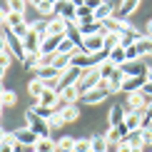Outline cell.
<instances>
[{"mask_svg":"<svg viewBox=\"0 0 152 152\" xmlns=\"http://www.w3.org/2000/svg\"><path fill=\"white\" fill-rule=\"evenodd\" d=\"M145 35H147V37H152V20L147 23V33H145Z\"/></svg>","mask_w":152,"mask_h":152,"instance_id":"7bdbcfd3","label":"cell"},{"mask_svg":"<svg viewBox=\"0 0 152 152\" xmlns=\"http://www.w3.org/2000/svg\"><path fill=\"white\" fill-rule=\"evenodd\" d=\"M125 117H127V110L120 107V105H115L110 110V127H120V125H125Z\"/></svg>","mask_w":152,"mask_h":152,"instance_id":"4fadbf2b","label":"cell"},{"mask_svg":"<svg viewBox=\"0 0 152 152\" xmlns=\"http://www.w3.org/2000/svg\"><path fill=\"white\" fill-rule=\"evenodd\" d=\"M120 45V35L117 33H105V53H112Z\"/></svg>","mask_w":152,"mask_h":152,"instance_id":"83f0119b","label":"cell"},{"mask_svg":"<svg viewBox=\"0 0 152 152\" xmlns=\"http://www.w3.org/2000/svg\"><path fill=\"white\" fill-rule=\"evenodd\" d=\"M120 150V142H107V152H117Z\"/></svg>","mask_w":152,"mask_h":152,"instance_id":"ab89813d","label":"cell"},{"mask_svg":"<svg viewBox=\"0 0 152 152\" xmlns=\"http://www.w3.org/2000/svg\"><path fill=\"white\" fill-rule=\"evenodd\" d=\"M12 60H15V58H12V53H10V50L0 53V67H5V70H8V65H10Z\"/></svg>","mask_w":152,"mask_h":152,"instance_id":"8d00e7d4","label":"cell"},{"mask_svg":"<svg viewBox=\"0 0 152 152\" xmlns=\"http://www.w3.org/2000/svg\"><path fill=\"white\" fill-rule=\"evenodd\" d=\"M8 12H15V15H25V3H23V0H10V3H8Z\"/></svg>","mask_w":152,"mask_h":152,"instance_id":"4dcf8cb0","label":"cell"},{"mask_svg":"<svg viewBox=\"0 0 152 152\" xmlns=\"http://www.w3.org/2000/svg\"><path fill=\"white\" fill-rule=\"evenodd\" d=\"M110 62H112L115 67H122L125 62H127V50H125L122 45H117V48L110 53Z\"/></svg>","mask_w":152,"mask_h":152,"instance_id":"2e32d148","label":"cell"},{"mask_svg":"<svg viewBox=\"0 0 152 152\" xmlns=\"http://www.w3.org/2000/svg\"><path fill=\"white\" fill-rule=\"evenodd\" d=\"M37 65H40V53H28L23 60V67L25 70H37Z\"/></svg>","mask_w":152,"mask_h":152,"instance_id":"d4e9b609","label":"cell"},{"mask_svg":"<svg viewBox=\"0 0 152 152\" xmlns=\"http://www.w3.org/2000/svg\"><path fill=\"white\" fill-rule=\"evenodd\" d=\"M35 75H37L35 80H40V82H50V80H58L62 72L58 70V67H37Z\"/></svg>","mask_w":152,"mask_h":152,"instance_id":"7c38bea8","label":"cell"},{"mask_svg":"<svg viewBox=\"0 0 152 152\" xmlns=\"http://www.w3.org/2000/svg\"><path fill=\"white\" fill-rule=\"evenodd\" d=\"M48 122H50V127H53V130H55V127H60V125H65V122H62V117L58 115V112H55V115H53V117H50V120H48Z\"/></svg>","mask_w":152,"mask_h":152,"instance_id":"74e56055","label":"cell"},{"mask_svg":"<svg viewBox=\"0 0 152 152\" xmlns=\"http://www.w3.org/2000/svg\"><path fill=\"white\" fill-rule=\"evenodd\" d=\"M37 152H58V140H53V137H48V140H40L35 145Z\"/></svg>","mask_w":152,"mask_h":152,"instance_id":"cb8c5ba5","label":"cell"},{"mask_svg":"<svg viewBox=\"0 0 152 152\" xmlns=\"http://www.w3.org/2000/svg\"><path fill=\"white\" fill-rule=\"evenodd\" d=\"M60 117H62V122H65V125L77 122V120H80V110H77L75 105H70V107H65V110L60 112Z\"/></svg>","mask_w":152,"mask_h":152,"instance_id":"ffe728a7","label":"cell"},{"mask_svg":"<svg viewBox=\"0 0 152 152\" xmlns=\"http://www.w3.org/2000/svg\"><path fill=\"white\" fill-rule=\"evenodd\" d=\"M75 145H77V140L70 135H62L58 140V152H75Z\"/></svg>","mask_w":152,"mask_h":152,"instance_id":"44dd1931","label":"cell"},{"mask_svg":"<svg viewBox=\"0 0 152 152\" xmlns=\"http://www.w3.org/2000/svg\"><path fill=\"white\" fill-rule=\"evenodd\" d=\"M90 142H92V152H107V137L105 135H95V137H90Z\"/></svg>","mask_w":152,"mask_h":152,"instance_id":"484cf974","label":"cell"},{"mask_svg":"<svg viewBox=\"0 0 152 152\" xmlns=\"http://www.w3.org/2000/svg\"><path fill=\"white\" fill-rule=\"evenodd\" d=\"M75 50H77V45L70 40V37H65V40L60 42V50H58V55H72Z\"/></svg>","mask_w":152,"mask_h":152,"instance_id":"f546056e","label":"cell"},{"mask_svg":"<svg viewBox=\"0 0 152 152\" xmlns=\"http://www.w3.org/2000/svg\"><path fill=\"white\" fill-rule=\"evenodd\" d=\"M120 70L125 72V77H145V75H147V67H145L140 60H135V62H125Z\"/></svg>","mask_w":152,"mask_h":152,"instance_id":"ba28073f","label":"cell"},{"mask_svg":"<svg viewBox=\"0 0 152 152\" xmlns=\"http://www.w3.org/2000/svg\"><path fill=\"white\" fill-rule=\"evenodd\" d=\"M137 8H140V3H137V0H125V3H120V5H117L115 18H117V20H127V18H130Z\"/></svg>","mask_w":152,"mask_h":152,"instance_id":"9c48e42d","label":"cell"},{"mask_svg":"<svg viewBox=\"0 0 152 152\" xmlns=\"http://www.w3.org/2000/svg\"><path fill=\"white\" fill-rule=\"evenodd\" d=\"M127 135H130L127 125H120V127H110V130L105 132L107 142H125V140H127Z\"/></svg>","mask_w":152,"mask_h":152,"instance_id":"30bf717a","label":"cell"},{"mask_svg":"<svg viewBox=\"0 0 152 152\" xmlns=\"http://www.w3.org/2000/svg\"><path fill=\"white\" fill-rule=\"evenodd\" d=\"M145 77H125V82H122V92H127V95H132V92H140L142 87H145Z\"/></svg>","mask_w":152,"mask_h":152,"instance_id":"8fae6325","label":"cell"},{"mask_svg":"<svg viewBox=\"0 0 152 152\" xmlns=\"http://www.w3.org/2000/svg\"><path fill=\"white\" fill-rule=\"evenodd\" d=\"M132 152H145V150H142V147H137V150H132Z\"/></svg>","mask_w":152,"mask_h":152,"instance_id":"f6af8a7d","label":"cell"},{"mask_svg":"<svg viewBox=\"0 0 152 152\" xmlns=\"http://www.w3.org/2000/svg\"><path fill=\"white\" fill-rule=\"evenodd\" d=\"M12 135H15V140H18V145H20V147H33V150H35V145L40 142V137H37L33 130H28V127L12 130Z\"/></svg>","mask_w":152,"mask_h":152,"instance_id":"5b68a950","label":"cell"},{"mask_svg":"<svg viewBox=\"0 0 152 152\" xmlns=\"http://www.w3.org/2000/svg\"><path fill=\"white\" fill-rule=\"evenodd\" d=\"M33 110H35V112H37L40 117H45V120H50V117L55 115V110H50V107H42V105H37V102L33 105Z\"/></svg>","mask_w":152,"mask_h":152,"instance_id":"e575fe53","label":"cell"},{"mask_svg":"<svg viewBox=\"0 0 152 152\" xmlns=\"http://www.w3.org/2000/svg\"><path fill=\"white\" fill-rule=\"evenodd\" d=\"M92 15H95V8L90 3H77V23L80 20H90Z\"/></svg>","mask_w":152,"mask_h":152,"instance_id":"603a6c76","label":"cell"},{"mask_svg":"<svg viewBox=\"0 0 152 152\" xmlns=\"http://www.w3.org/2000/svg\"><path fill=\"white\" fill-rule=\"evenodd\" d=\"M5 23H8V30H15L18 25H23L25 20H23V15H15V12H8V20H5Z\"/></svg>","mask_w":152,"mask_h":152,"instance_id":"d6a6232c","label":"cell"},{"mask_svg":"<svg viewBox=\"0 0 152 152\" xmlns=\"http://www.w3.org/2000/svg\"><path fill=\"white\" fill-rule=\"evenodd\" d=\"M0 112H3V102H0Z\"/></svg>","mask_w":152,"mask_h":152,"instance_id":"7dc6e473","label":"cell"},{"mask_svg":"<svg viewBox=\"0 0 152 152\" xmlns=\"http://www.w3.org/2000/svg\"><path fill=\"white\" fill-rule=\"evenodd\" d=\"M142 115H137L135 110H127V117H125V125H127V130L130 132H135V130H142Z\"/></svg>","mask_w":152,"mask_h":152,"instance_id":"9a60e30c","label":"cell"},{"mask_svg":"<svg viewBox=\"0 0 152 152\" xmlns=\"http://www.w3.org/2000/svg\"><path fill=\"white\" fill-rule=\"evenodd\" d=\"M5 72H8V70H5V67H0V82H3V77H5Z\"/></svg>","mask_w":152,"mask_h":152,"instance_id":"ee69618b","label":"cell"},{"mask_svg":"<svg viewBox=\"0 0 152 152\" xmlns=\"http://www.w3.org/2000/svg\"><path fill=\"white\" fill-rule=\"evenodd\" d=\"M97 70H100V77H102V80H107V82H110V77H112V72H115V70H117V67H115V65H112V62H110V60H107V62H102V65H97Z\"/></svg>","mask_w":152,"mask_h":152,"instance_id":"f1b7e54d","label":"cell"},{"mask_svg":"<svg viewBox=\"0 0 152 152\" xmlns=\"http://www.w3.org/2000/svg\"><path fill=\"white\" fill-rule=\"evenodd\" d=\"M125 142H127L132 150L142 147V130H135V132H130V135H127V140H125ZM142 150H145V147H142Z\"/></svg>","mask_w":152,"mask_h":152,"instance_id":"4316f807","label":"cell"},{"mask_svg":"<svg viewBox=\"0 0 152 152\" xmlns=\"http://www.w3.org/2000/svg\"><path fill=\"white\" fill-rule=\"evenodd\" d=\"M82 53H87V55H100L105 50V33H100V35H90V37H85L82 40Z\"/></svg>","mask_w":152,"mask_h":152,"instance_id":"277c9868","label":"cell"},{"mask_svg":"<svg viewBox=\"0 0 152 152\" xmlns=\"http://www.w3.org/2000/svg\"><path fill=\"white\" fill-rule=\"evenodd\" d=\"M102 28H105V33H117L120 30V20L112 15V18H107V20L102 23Z\"/></svg>","mask_w":152,"mask_h":152,"instance_id":"1f68e13d","label":"cell"},{"mask_svg":"<svg viewBox=\"0 0 152 152\" xmlns=\"http://www.w3.org/2000/svg\"><path fill=\"white\" fill-rule=\"evenodd\" d=\"M100 80H102V77H100V70H97V67H92V70H85V75H82V80L77 82L80 97H82V95H85V92L95 90V87L100 85Z\"/></svg>","mask_w":152,"mask_h":152,"instance_id":"3957f363","label":"cell"},{"mask_svg":"<svg viewBox=\"0 0 152 152\" xmlns=\"http://www.w3.org/2000/svg\"><path fill=\"white\" fill-rule=\"evenodd\" d=\"M5 40H8V50L12 53V58L23 62V60H25V55H28V53H25V45H23V40H20V37H15V35L10 33V30H8V35H5Z\"/></svg>","mask_w":152,"mask_h":152,"instance_id":"8992f818","label":"cell"},{"mask_svg":"<svg viewBox=\"0 0 152 152\" xmlns=\"http://www.w3.org/2000/svg\"><path fill=\"white\" fill-rule=\"evenodd\" d=\"M60 102V95L55 92V90H45L42 92V97L37 100V105H42V107H50V110H55V105Z\"/></svg>","mask_w":152,"mask_h":152,"instance_id":"5bb4252c","label":"cell"},{"mask_svg":"<svg viewBox=\"0 0 152 152\" xmlns=\"http://www.w3.org/2000/svg\"><path fill=\"white\" fill-rule=\"evenodd\" d=\"M115 12H117V3H100L97 8H95V15H92V18H95L97 23H105L107 18H112Z\"/></svg>","mask_w":152,"mask_h":152,"instance_id":"52a82bcc","label":"cell"},{"mask_svg":"<svg viewBox=\"0 0 152 152\" xmlns=\"http://www.w3.org/2000/svg\"><path fill=\"white\" fill-rule=\"evenodd\" d=\"M145 80H147V82H152V65L147 67V75H145Z\"/></svg>","mask_w":152,"mask_h":152,"instance_id":"b9f144b4","label":"cell"},{"mask_svg":"<svg viewBox=\"0 0 152 152\" xmlns=\"http://www.w3.org/2000/svg\"><path fill=\"white\" fill-rule=\"evenodd\" d=\"M5 50H8V40H5V37H0V53H5Z\"/></svg>","mask_w":152,"mask_h":152,"instance_id":"60d3db41","label":"cell"},{"mask_svg":"<svg viewBox=\"0 0 152 152\" xmlns=\"http://www.w3.org/2000/svg\"><path fill=\"white\" fill-rule=\"evenodd\" d=\"M142 92L147 95V97H152V82H145V87H142Z\"/></svg>","mask_w":152,"mask_h":152,"instance_id":"f35d334b","label":"cell"},{"mask_svg":"<svg viewBox=\"0 0 152 152\" xmlns=\"http://www.w3.org/2000/svg\"><path fill=\"white\" fill-rule=\"evenodd\" d=\"M15 152H23V147H15Z\"/></svg>","mask_w":152,"mask_h":152,"instance_id":"bcb514c9","label":"cell"},{"mask_svg":"<svg viewBox=\"0 0 152 152\" xmlns=\"http://www.w3.org/2000/svg\"><path fill=\"white\" fill-rule=\"evenodd\" d=\"M45 90H48V87L42 85L40 80H33V82H30V85H28V92H30V97H33L35 102H37V100L42 97V92H45Z\"/></svg>","mask_w":152,"mask_h":152,"instance_id":"7402d4cb","label":"cell"},{"mask_svg":"<svg viewBox=\"0 0 152 152\" xmlns=\"http://www.w3.org/2000/svg\"><path fill=\"white\" fill-rule=\"evenodd\" d=\"M33 152H37V150H33Z\"/></svg>","mask_w":152,"mask_h":152,"instance_id":"c3c4849f","label":"cell"},{"mask_svg":"<svg viewBox=\"0 0 152 152\" xmlns=\"http://www.w3.org/2000/svg\"><path fill=\"white\" fill-rule=\"evenodd\" d=\"M25 122H28L25 127L33 130L35 135L40 137V140H48V137H53V127H50V122H48L45 117H40V115H37V112L33 110V107L25 112Z\"/></svg>","mask_w":152,"mask_h":152,"instance_id":"6da1fadb","label":"cell"},{"mask_svg":"<svg viewBox=\"0 0 152 152\" xmlns=\"http://www.w3.org/2000/svg\"><path fill=\"white\" fill-rule=\"evenodd\" d=\"M107 95H112V90H110V82H107V80H100V85L95 87V90L85 92V95L80 97V102H85V105H97V102H102Z\"/></svg>","mask_w":152,"mask_h":152,"instance_id":"7a4b0ae2","label":"cell"},{"mask_svg":"<svg viewBox=\"0 0 152 152\" xmlns=\"http://www.w3.org/2000/svg\"><path fill=\"white\" fill-rule=\"evenodd\" d=\"M142 147L145 150L152 147V127H142Z\"/></svg>","mask_w":152,"mask_h":152,"instance_id":"d590c367","label":"cell"},{"mask_svg":"<svg viewBox=\"0 0 152 152\" xmlns=\"http://www.w3.org/2000/svg\"><path fill=\"white\" fill-rule=\"evenodd\" d=\"M135 45H137V53H140V58H147V55H152V37L140 35Z\"/></svg>","mask_w":152,"mask_h":152,"instance_id":"ac0fdd59","label":"cell"},{"mask_svg":"<svg viewBox=\"0 0 152 152\" xmlns=\"http://www.w3.org/2000/svg\"><path fill=\"white\" fill-rule=\"evenodd\" d=\"M0 102H3V107H12L18 102V95L12 92V90H5V95H3V100H0Z\"/></svg>","mask_w":152,"mask_h":152,"instance_id":"836d02e7","label":"cell"},{"mask_svg":"<svg viewBox=\"0 0 152 152\" xmlns=\"http://www.w3.org/2000/svg\"><path fill=\"white\" fill-rule=\"evenodd\" d=\"M33 5H35V10L40 12V15H53L58 3H55V0H37V3H33Z\"/></svg>","mask_w":152,"mask_h":152,"instance_id":"d6986e66","label":"cell"},{"mask_svg":"<svg viewBox=\"0 0 152 152\" xmlns=\"http://www.w3.org/2000/svg\"><path fill=\"white\" fill-rule=\"evenodd\" d=\"M60 100L65 105H75L80 100V90H77V85H72V87H65V90L60 92Z\"/></svg>","mask_w":152,"mask_h":152,"instance_id":"e0dca14e","label":"cell"}]
</instances>
